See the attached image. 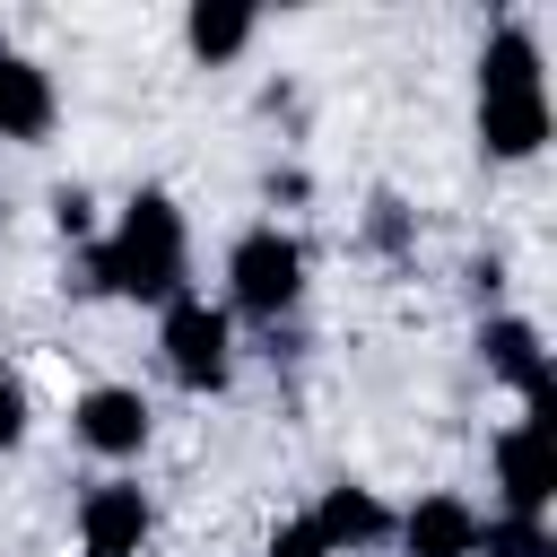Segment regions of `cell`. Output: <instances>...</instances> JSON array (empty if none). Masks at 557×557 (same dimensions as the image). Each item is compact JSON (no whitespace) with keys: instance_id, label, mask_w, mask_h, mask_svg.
I'll return each instance as SVG.
<instances>
[{"instance_id":"obj_3","label":"cell","mask_w":557,"mask_h":557,"mask_svg":"<svg viewBox=\"0 0 557 557\" xmlns=\"http://www.w3.org/2000/svg\"><path fill=\"white\" fill-rule=\"evenodd\" d=\"M226 287H235V305H244V313L278 322V313L305 296V244H296V235H278V226L235 235V252H226Z\"/></svg>"},{"instance_id":"obj_1","label":"cell","mask_w":557,"mask_h":557,"mask_svg":"<svg viewBox=\"0 0 557 557\" xmlns=\"http://www.w3.org/2000/svg\"><path fill=\"white\" fill-rule=\"evenodd\" d=\"M183 261H191V244H183V209H174L165 191H139V200L87 244V287L174 305V296H183Z\"/></svg>"},{"instance_id":"obj_7","label":"cell","mask_w":557,"mask_h":557,"mask_svg":"<svg viewBox=\"0 0 557 557\" xmlns=\"http://www.w3.org/2000/svg\"><path fill=\"white\" fill-rule=\"evenodd\" d=\"M70 418H78V444H87V453H113V461H122V453L148 444V400H139L131 383H96V392H78Z\"/></svg>"},{"instance_id":"obj_9","label":"cell","mask_w":557,"mask_h":557,"mask_svg":"<svg viewBox=\"0 0 557 557\" xmlns=\"http://www.w3.org/2000/svg\"><path fill=\"white\" fill-rule=\"evenodd\" d=\"M305 531L322 540V557H339V548H374L392 531V513H383L374 487H322V505L305 513Z\"/></svg>"},{"instance_id":"obj_2","label":"cell","mask_w":557,"mask_h":557,"mask_svg":"<svg viewBox=\"0 0 557 557\" xmlns=\"http://www.w3.org/2000/svg\"><path fill=\"white\" fill-rule=\"evenodd\" d=\"M479 139H487V157L548 148V78H540V44L522 26H496L479 52Z\"/></svg>"},{"instance_id":"obj_13","label":"cell","mask_w":557,"mask_h":557,"mask_svg":"<svg viewBox=\"0 0 557 557\" xmlns=\"http://www.w3.org/2000/svg\"><path fill=\"white\" fill-rule=\"evenodd\" d=\"M9 444H26V383L0 366V453H9Z\"/></svg>"},{"instance_id":"obj_8","label":"cell","mask_w":557,"mask_h":557,"mask_svg":"<svg viewBox=\"0 0 557 557\" xmlns=\"http://www.w3.org/2000/svg\"><path fill=\"white\" fill-rule=\"evenodd\" d=\"M392 531H400L409 557H479V540H487V522H479L461 496H418Z\"/></svg>"},{"instance_id":"obj_6","label":"cell","mask_w":557,"mask_h":557,"mask_svg":"<svg viewBox=\"0 0 557 557\" xmlns=\"http://www.w3.org/2000/svg\"><path fill=\"white\" fill-rule=\"evenodd\" d=\"M139 540H148V496H139L131 479L87 487V505H78V548H87V557H139Z\"/></svg>"},{"instance_id":"obj_14","label":"cell","mask_w":557,"mask_h":557,"mask_svg":"<svg viewBox=\"0 0 557 557\" xmlns=\"http://www.w3.org/2000/svg\"><path fill=\"white\" fill-rule=\"evenodd\" d=\"M270 557H322V540H313V531H305V513H296V522H287V531H278V540H270Z\"/></svg>"},{"instance_id":"obj_10","label":"cell","mask_w":557,"mask_h":557,"mask_svg":"<svg viewBox=\"0 0 557 557\" xmlns=\"http://www.w3.org/2000/svg\"><path fill=\"white\" fill-rule=\"evenodd\" d=\"M44 131H52V78L0 52V139H44Z\"/></svg>"},{"instance_id":"obj_4","label":"cell","mask_w":557,"mask_h":557,"mask_svg":"<svg viewBox=\"0 0 557 557\" xmlns=\"http://www.w3.org/2000/svg\"><path fill=\"white\" fill-rule=\"evenodd\" d=\"M157 339H165V366H174L183 392H218L226 383V313L209 296H174L165 322H157Z\"/></svg>"},{"instance_id":"obj_11","label":"cell","mask_w":557,"mask_h":557,"mask_svg":"<svg viewBox=\"0 0 557 557\" xmlns=\"http://www.w3.org/2000/svg\"><path fill=\"white\" fill-rule=\"evenodd\" d=\"M183 35H191V52H200V61H235V52L252 44V9H235V0H200Z\"/></svg>"},{"instance_id":"obj_5","label":"cell","mask_w":557,"mask_h":557,"mask_svg":"<svg viewBox=\"0 0 557 557\" xmlns=\"http://www.w3.org/2000/svg\"><path fill=\"white\" fill-rule=\"evenodd\" d=\"M496 487H505V522H540L557 496V453H548V418H522L496 435Z\"/></svg>"},{"instance_id":"obj_12","label":"cell","mask_w":557,"mask_h":557,"mask_svg":"<svg viewBox=\"0 0 557 557\" xmlns=\"http://www.w3.org/2000/svg\"><path fill=\"white\" fill-rule=\"evenodd\" d=\"M479 548H487V557H548V531H540V522H496Z\"/></svg>"}]
</instances>
